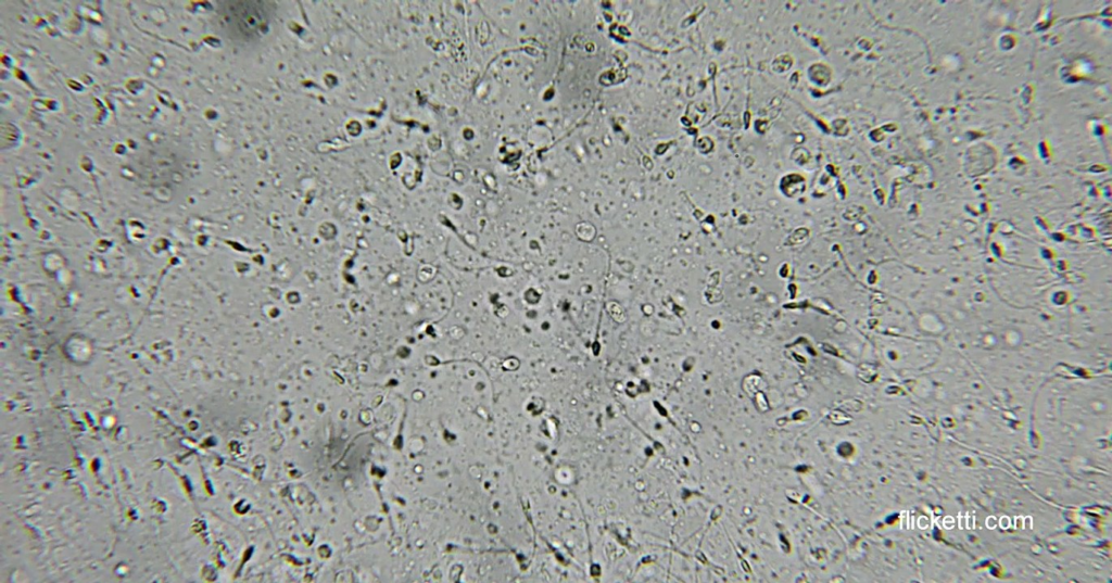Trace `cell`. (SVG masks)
<instances>
[{
	"label": "cell",
	"instance_id": "6da1fadb",
	"mask_svg": "<svg viewBox=\"0 0 1112 583\" xmlns=\"http://www.w3.org/2000/svg\"><path fill=\"white\" fill-rule=\"evenodd\" d=\"M218 4L223 24L236 38L251 40L264 33L269 23L270 2L220 1Z\"/></svg>",
	"mask_w": 1112,
	"mask_h": 583
}]
</instances>
